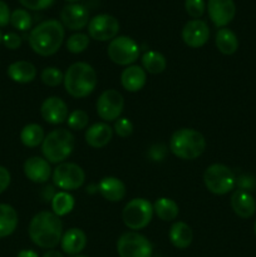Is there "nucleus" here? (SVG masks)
<instances>
[{
	"instance_id": "18",
	"label": "nucleus",
	"mask_w": 256,
	"mask_h": 257,
	"mask_svg": "<svg viewBox=\"0 0 256 257\" xmlns=\"http://www.w3.org/2000/svg\"><path fill=\"white\" fill-rule=\"evenodd\" d=\"M60 246L68 255H79L87 246V235L80 228H69L63 233Z\"/></svg>"
},
{
	"instance_id": "5",
	"label": "nucleus",
	"mask_w": 256,
	"mask_h": 257,
	"mask_svg": "<svg viewBox=\"0 0 256 257\" xmlns=\"http://www.w3.org/2000/svg\"><path fill=\"white\" fill-rule=\"evenodd\" d=\"M75 140L68 130H54L45 136L42 143V152L49 163H63L74 150Z\"/></svg>"
},
{
	"instance_id": "10",
	"label": "nucleus",
	"mask_w": 256,
	"mask_h": 257,
	"mask_svg": "<svg viewBox=\"0 0 256 257\" xmlns=\"http://www.w3.org/2000/svg\"><path fill=\"white\" fill-rule=\"evenodd\" d=\"M108 57L118 65H132L140 57V47L130 37H115L108 44Z\"/></svg>"
},
{
	"instance_id": "49",
	"label": "nucleus",
	"mask_w": 256,
	"mask_h": 257,
	"mask_svg": "<svg viewBox=\"0 0 256 257\" xmlns=\"http://www.w3.org/2000/svg\"><path fill=\"white\" fill-rule=\"evenodd\" d=\"M253 231H255V235H256V222H255V226H253Z\"/></svg>"
},
{
	"instance_id": "25",
	"label": "nucleus",
	"mask_w": 256,
	"mask_h": 257,
	"mask_svg": "<svg viewBox=\"0 0 256 257\" xmlns=\"http://www.w3.org/2000/svg\"><path fill=\"white\" fill-rule=\"evenodd\" d=\"M18 226V213L8 203H0V238L12 235Z\"/></svg>"
},
{
	"instance_id": "15",
	"label": "nucleus",
	"mask_w": 256,
	"mask_h": 257,
	"mask_svg": "<svg viewBox=\"0 0 256 257\" xmlns=\"http://www.w3.org/2000/svg\"><path fill=\"white\" fill-rule=\"evenodd\" d=\"M207 10L211 22L217 28H225L236 14L233 0H208Z\"/></svg>"
},
{
	"instance_id": "43",
	"label": "nucleus",
	"mask_w": 256,
	"mask_h": 257,
	"mask_svg": "<svg viewBox=\"0 0 256 257\" xmlns=\"http://www.w3.org/2000/svg\"><path fill=\"white\" fill-rule=\"evenodd\" d=\"M55 191H54V187L50 185H48L47 187L43 188V200L45 201V202H49V201L53 200V197H54L55 195Z\"/></svg>"
},
{
	"instance_id": "1",
	"label": "nucleus",
	"mask_w": 256,
	"mask_h": 257,
	"mask_svg": "<svg viewBox=\"0 0 256 257\" xmlns=\"http://www.w3.org/2000/svg\"><path fill=\"white\" fill-rule=\"evenodd\" d=\"M29 237L42 248L57 247L63 236V223L53 211H40L29 223Z\"/></svg>"
},
{
	"instance_id": "38",
	"label": "nucleus",
	"mask_w": 256,
	"mask_h": 257,
	"mask_svg": "<svg viewBox=\"0 0 256 257\" xmlns=\"http://www.w3.org/2000/svg\"><path fill=\"white\" fill-rule=\"evenodd\" d=\"M147 155L150 160L153 161V162H161L167 156V147L162 145V143H156V145L151 146Z\"/></svg>"
},
{
	"instance_id": "28",
	"label": "nucleus",
	"mask_w": 256,
	"mask_h": 257,
	"mask_svg": "<svg viewBox=\"0 0 256 257\" xmlns=\"http://www.w3.org/2000/svg\"><path fill=\"white\" fill-rule=\"evenodd\" d=\"M142 68L150 74H160L167 67V60L165 55L155 50H148L142 55Z\"/></svg>"
},
{
	"instance_id": "46",
	"label": "nucleus",
	"mask_w": 256,
	"mask_h": 257,
	"mask_svg": "<svg viewBox=\"0 0 256 257\" xmlns=\"http://www.w3.org/2000/svg\"><path fill=\"white\" fill-rule=\"evenodd\" d=\"M65 2H69V3H77V2H79V0H65Z\"/></svg>"
},
{
	"instance_id": "30",
	"label": "nucleus",
	"mask_w": 256,
	"mask_h": 257,
	"mask_svg": "<svg viewBox=\"0 0 256 257\" xmlns=\"http://www.w3.org/2000/svg\"><path fill=\"white\" fill-rule=\"evenodd\" d=\"M74 208V197L65 191H60L54 195L52 200V210L58 217L68 215Z\"/></svg>"
},
{
	"instance_id": "24",
	"label": "nucleus",
	"mask_w": 256,
	"mask_h": 257,
	"mask_svg": "<svg viewBox=\"0 0 256 257\" xmlns=\"http://www.w3.org/2000/svg\"><path fill=\"white\" fill-rule=\"evenodd\" d=\"M171 243L178 250H185L192 243L193 233L190 226L182 221H177L173 223L168 233Z\"/></svg>"
},
{
	"instance_id": "3",
	"label": "nucleus",
	"mask_w": 256,
	"mask_h": 257,
	"mask_svg": "<svg viewBox=\"0 0 256 257\" xmlns=\"http://www.w3.org/2000/svg\"><path fill=\"white\" fill-rule=\"evenodd\" d=\"M63 83L67 93L72 97H88L97 87V73L88 63L77 62L68 68Z\"/></svg>"
},
{
	"instance_id": "39",
	"label": "nucleus",
	"mask_w": 256,
	"mask_h": 257,
	"mask_svg": "<svg viewBox=\"0 0 256 257\" xmlns=\"http://www.w3.org/2000/svg\"><path fill=\"white\" fill-rule=\"evenodd\" d=\"M20 4L30 10H44L52 7L55 0H19Z\"/></svg>"
},
{
	"instance_id": "45",
	"label": "nucleus",
	"mask_w": 256,
	"mask_h": 257,
	"mask_svg": "<svg viewBox=\"0 0 256 257\" xmlns=\"http://www.w3.org/2000/svg\"><path fill=\"white\" fill-rule=\"evenodd\" d=\"M43 257H64V256H63V253L59 252V251L49 250V251H47L44 255H43Z\"/></svg>"
},
{
	"instance_id": "14",
	"label": "nucleus",
	"mask_w": 256,
	"mask_h": 257,
	"mask_svg": "<svg viewBox=\"0 0 256 257\" xmlns=\"http://www.w3.org/2000/svg\"><path fill=\"white\" fill-rule=\"evenodd\" d=\"M63 27L69 30H82L89 23V12L82 4H68L60 12Z\"/></svg>"
},
{
	"instance_id": "22",
	"label": "nucleus",
	"mask_w": 256,
	"mask_h": 257,
	"mask_svg": "<svg viewBox=\"0 0 256 257\" xmlns=\"http://www.w3.org/2000/svg\"><path fill=\"white\" fill-rule=\"evenodd\" d=\"M98 192L109 202H119L125 196V186L119 178L104 177L97 186Z\"/></svg>"
},
{
	"instance_id": "20",
	"label": "nucleus",
	"mask_w": 256,
	"mask_h": 257,
	"mask_svg": "<svg viewBox=\"0 0 256 257\" xmlns=\"http://www.w3.org/2000/svg\"><path fill=\"white\" fill-rule=\"evenodd\" d=\"M147 82L146 70L140 65H128L120 74V83L127 92H138Z\"/></svg>"
},
{
	"instance_id": "23",
	"label": "nucleus",
	"mask_w": 256,
	"mask_h": 257,
	"mask_svg": "<svg viewBox=\"0 0 256 257\" xmlns=\"http://www.w3.org/2000/svg\"><path fill=\"white\" fill-rule=\"evenodd\" d=\"M8 75L13 82L27 84L35 79L37 68L33 63L27 62V60H18L8 67Z\"/></svg>"
},
{
	"instance_id": "34",
	"label": "nucleus",
	"mask_w": 256,
	"mask_h": 257,
	"mask_svg": "<svg viewBox=\"0 0 256 257\" xmlns=\"http://www.w3.org/2000/svg\"><path fill=\"white\" fill-rule=\"evenodd\" d=\"M40 79L48 87H58L64 80V74L55 67L44 68L40 73Z\"/></svg>"
},
{
	"instance_id": "26",
	"label": "nucleus",
	"mask_w": 256,
	"mask_h": 257,
	"mask_svg": "<svg viewBox=\"0 0 256 257\" xmlns=\"http://www.w3.org/2000/svg\"><path fill=\"white\" fill-rule=\"evenodd\" d=\"M216 47H217L218 52L222 53L225 55H231L236 53L238 49V39L236 37L235 33L232 30L227 29V28H221L217 33H216Z\"/></svg>"
},
{
	"instance_id": "44",
	"label": "nucleus",
	"mask_w": 256,
	"mask_h": 257,
	"mask_svg": "<svg viewBox=\"0 0 256 257\" xmlns=\"http://www.w3.org/2000/svg\"><path fill=\"white\" fill-rule=\"evenodd\" d=\"M17 257H39L38 253L33 250H22Z\"/></svg>"
},
{
	"instance_id": "40",
	"label": "nucleus",
	"mask_w": 256,
	"mask_h": 257,
	"mask_svg": "<svg viewBox=\"0 0 256 257\" xmlns=\"http://www.w3.org/2000/svg\"><path fill=\"white\" fill-rule=\"evenodd\" d=\"M3 43L8 49L17 50L22 45V37L18 35L17 33H8V34L3 35Z\"/></svg>"
},
{
	"instance_id": "27",
	"label": "nucleus",
	"mask_w": 256,
	"mask_h": 257,
	"mask_svg": "<svg viewBox=\"0 0 256 257\" xmlns=\"http://www.w3.org/2000/svg\"><path fill=\"white\" fill-rule=\"evenodd\" d=\"M153 212L157 215L160 220L168 222V221H173L177 218L180 208H178L177 203L171 198L161 197L157 198L156 202L153 203Z\"/></svg>"
},
{
	"instance_id": "6",
	"label": "nucleus",
	"mask_w": 256,
	"mask_h": 257,
	"mask_svg": "<svg viewBox=\"0 0 256 257\" xmlns=\"http://www.w3.org/2000/svg\"><path fill=\"white\" fill-rule=\"evenodd\" d=\"M203 182L206 188L213 195H226L233 190L236 177L232 171L225 165L215 163L206 168L203 173Z\"/></svg>"
},
{
	"instance_id": "32",
	"label": "nucleus",
	"mask_w": 256,
	"mask_h": 257,
	"mask_svg": "<svg viewBox=\"0 0 256 257\" xmlns=\"http://www.w3.org/2000/svg\"><path fill=\"white\" fill-rule=\"evenodd\" d=\"M89 45V37L83 33H77L68 38L65 47H67L68 52L73 53V54H80L84 52Z\"/></svg>"
},
{
	"instance_id": "37",
	"label": "nucleus",
	"mask_w": 256,
	"mask_h": 257,
	"mask_svg": "<svg viewBox=\"0 0 256 257\" xmlns=\"http://www.w3.org/2000/svg\"><path fill=\"white\" fill-rule=\"evenodd\" d=\"M114 132L120 138L128 137L133 132L132 122L128 118H118L114 123Z\"/></svg>"
},
{
	"instance_id": "13",
	"label": "nucleus",
	"mask_w": 256,
	"mask_h": 257,
	"mask_svg": "<svg viewBox=\"0 0 256 257\" xmlns=\"http://www.w3.org/2000/svg\"><path fill=\"white\" fill-rule=\"evenodd\" d=\"M210 38V28L201 19L190 20L182 29V40L187 47L201 48Z\"/></svg>"
},
{
	"instance_id": "4",
	"label": "nucleus",
	"mask_w": 256,
	"mask_h": 257,
	"mask_svg": "<svg viewBox=\"0 0 256 257\" xmlns=\"http://www.w3.org/2000/svg\"><path fill=\"white\" fill-rule=\"evenodd\" d=\"M170 150L180 160H196L205 152L206 140L193 128H181L171 136Z\"/></svg>"
},
{
	"instance_id": "19",
	"label": "nucleus",
	"mask_w": 256,
	"mask_h": 257,
	"mask_svg": "<svg viewBox=\"0 0 256 257\" xmlns=\"http://www.w3.org/2000/svg\"><path fill=\"white\" fill-rule=\"evenodd\" d=\"M85 142L93 148H103L110 142L113 137V130L104 122L94 123L85 131Z\"/></svg>"
},
{
	"instance_id": "17",
	"label": "nucleus",
	"mask_w": 256,
	"mask_h": 257,
	"mask_svg": "<svg viewBox=\"0 0 256 257\" xmlns=\"http://www.w3.org/2000/svg\"><path fill=\"white\" fill-rule=\"evenodd\" d=\"M24 173L34 183H45L52 176L49 162L42 157H30L24 163Z\"/></svg>"
},
{
	"instance_id": "47",
	"label": "nucleus",
	"mask_w": 256,
	"mask_h": 257,
	"mask_svg": "<svg viewBox=\"0 0 256 257\" xmlns=\"http://www.w3.org/2000/svg\"><path fill=\"white\" fill-rule=\"evenodd\" d=\"M2 43H3V33L0 32V44H2Z\"/></svg>"
},
{
	"instance_id": "31",
	"label": "nucleus",
	"mask_w": 256,
	"mask_h": 257,
	"mask_svg": "<svg viewBox=\"0 0 256 257\" xmlns=\"http://www.w3.org/2000/svg\"><path fill=\"white\" fill-rule=\"evenodd\" d=\"M10 24L20 32L29 30L33 24L32 15L24 9H15L10 15Z\"/></svg>"
},
{
	"instance_id": "2",
	"label": "nucleus",
	"mask_w": 256,
	"mask_h": 257,
	"mask_svg": "<svg viewBox=\"0 0 256 257\" xmlns=\"http://www.w3.org/2000/svg\"><path fill=\"white\" fill-rule=\"evenodd\" d=\"M64 35L65 32L62 23L55 19H49L32 29L28 40L33 52L42 57H50L62 47Z\"/></svg>"
},
{
	"instance_id": "21",
	"label": "nucleus",
	"mask_w": 256,
	"mask_h": 257,
	"mask_svg": "<svg viewBox=\"0 0 256 257\" xmlns=\"http://www.w3.org/2000/svg\"><path fill=\"white\" fill-rule=\"evenodd\" d=\"M231 207L238 217L250 218L256 212L255 198L251 193L237 190L231 196Z\"/></svg>"
},
{
	"instance_id": "8",
	"label": "nucleus",
	"mask_w": 256,
	"mask_h": 257,
	"mask_svg": "<svg viewBox=\"0 0 256 257\" xmlns=\"http://www.w3.org/2000/svg\"><path fill=\"white\" fill-rule=\"evenodd\" d=\"M117 252L119 257H152L153 246L146 236L130 231L118 238Z\"/></svg>"
},
{
	"instance_id": "48",
	"label": "nucleus",
	"mask_w": 256,
	"mask_h": 257,
	"mask_svg": "<svg viewBox=\"0 0 256 257\" xmlns=\"http://www.w3.org/2000/svg\"><path fill=\"white\" fill-rule=\"evenodd\" d=\"M70 257H87V256H83V255H74V256H70Z\"/></svg>"
},
{
	"instance_id": "33",
	"label": "nucleus",
	"mask_w": 256,
	"mask_h": 257,
	"mask_svg": "<svg viewBox=\"0 0 256 257\" xmlns=\"http://www.w3.org/2000/svg\"><path fill=\"white\" fill-rule=\"evenodd\" d=\"M89 122V115L85 110L82 109H75L68 115L67 123L68 127L73 131H82L84 130Z\"/></svg>"
},
{
	"instance_id": "42",
	"label": "nucleus",
	"mask_w": 256,
	"mask_h": 257,
	"mask_svg": "<svg viewBox=\"0 0 256 257\" xmlns=\"http://www.w3.org/2000/svg\"><path fill=\"white\" fill-rule=\"evenodd\" d=\"M10 181H12L10 172L5 167L0 166V195L9 187Z\"/></svg>"
},
{
	"instance_id": "36",
	"label": "nucleus",
	"mask_w": 256,
	"mask_h": 257,
	"mask_svg": "<svg viewBox=\"0 0 256 257\" xmlns=\"http://www.w3.org/2000/svg\"><path fill=\"white\" fill-rule=\"evenodd\" d=\"M235 186L237 190L245 191V192H252L256 191V177L252 175H241L236 178Z\"/></svg>"
},
{
	"instance_id": "11",
	"label": "nucleus",
	"mask_w": 256,
	"mask_h": 257,
	"mask_svg": "<svg viewBox=\"0 0 256 257\" xmlns=\"http://www.w3.org/2000/svg\"><path fill=\"white\" fill-rule=\"evenodd\" d=\"M124 108V98L118 90L107 89L97 100V113L105 122L117 120Z\"/></svg>"
},
{
	"instance_id": "12",
	"label": "nucleus",
	"mask_w": 256,
	"mask_h": 257,
	"mask_svg": "<svg viewBox=\"0 0 256 257\" xmlns=\"http://www.w3.org/2000/svg\"><path fill=\"white\" fill-rule=\"evenodd\" d=\"M119 32V23L109 14H99L88 23V34L98 42H108L117 37Z\"/></svg>"
},
{
	"instance_id": "9",
	"label": "nucleus",
	"mask_w": 256,
	"mask_h": 257,
	"mask_svg": "<svg viewBox=\"0 0 256 257\" xmlns=\"http://www.w3.org/2000/svg\"><path fill=\"white\" fill-rule=\"evenodd\" d=\"M84 181V171L77 163H59L53 171V183L65 192L78 190L79 187H82Z\"/></svg>"
},
{
	"instance_id": "35",
	"label": "nucleus",
	"mask_w": 256,
	"mask_h": 257,
	"mask_svg": "<svg viewBox=\"0 0 256 257\" xmlns=\"http://www.w3.org/2000/svg\"><path fill=\"white\" fill-rule=\"evenodd\" d=\"M185 9L193 19H200L206 10L205 0H185Z\"/></svg>"
},
{
	"instance_id": "16",
	"label": "nucleus",
	"mask_w": 256,
	"mask_h": 257,
	"mask_svg": "<svg viewBox=\"0 0 256 257\" xmlns=\"http://www.w3.org/2000/svg\"><path fill=\"white\" fill-rule=\"evenodd\" d=\"M43 119L49 124H62L67 120L68 107L63 99L59 97H49L42 103L40 107Z\"/></svg>"
},
{
	"instance_id": "41",
	"label": "nucleus",
	"mask_w": 256,
	"mask_h": 257,
	"mask_svg": "<svg viewBox=\"0 0 256 257\" xmlns=\"http://www.w3.org/2000/svg\"><path fill=\"white\" fill-rule=\"evenodd\" d=\"M10 15H12V13H10L8 4H5L3 0H0V28L7 27V25L9 24Z\"/></svg>"
},
{
	"instance_id": "29",
	"label": "nucleus",
	"mask_w": 256,
	"mask_h": 257,
	"mask_svg": "<svg viewBox=\"0 0 256 257\" xmlns=\"http://www.w3.org/2000/svg\"><path fill=\"white\" fill-rule=\"evenodd\" d=\"M44 138V130H43L42 125L37 124V123L27 124L23 128L22 132H20V141H22V143L25 147H38L39 145H42Z\"/></svg>"
},
{
	"instance_id": "7",
	"label": "nucleus",
	"mask_w": 256,
	"mask_h": 257,
	"mask_svg": "<svg viewBox=\"0 0 256 257\" xmlns=\"http://www.w3.org/2000/svg\"><path fill=\"white\" fill-rule=\"evenodd\" d=\"M153 205L146 198H133L124 206L122 218L131 230H142L147 227L153 217Z\"/></svg>"
}]
</instances>
